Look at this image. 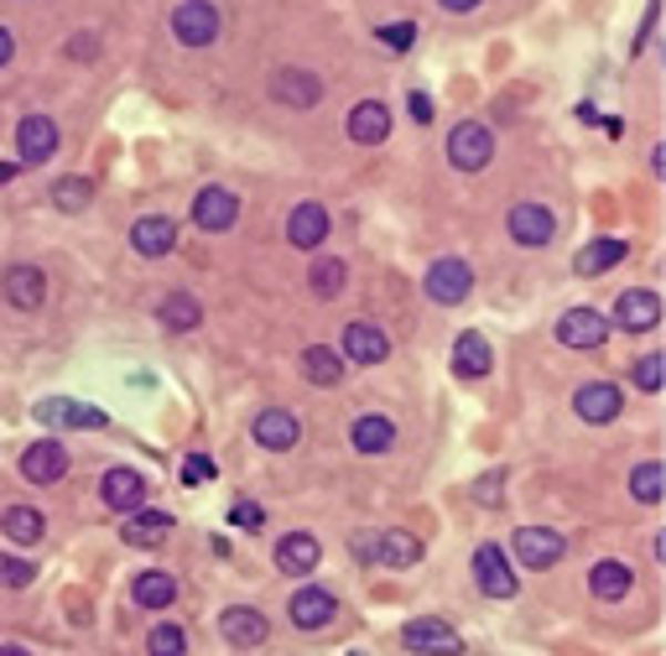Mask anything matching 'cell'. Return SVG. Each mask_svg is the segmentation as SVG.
<instances>
[{
  "label": "cell",
  "instance_id": "2",
  "mask_svg": "<svg viewBox=\"0 0 666 656\" xmlns=\"http://www.w3.org/2000/svg\"><path fill=\"white\" fill-rule=\"evenodd\" d=\"M401 646H407L411 656H463V636L448 621H438V615H417V621H407Z\"/></svg>",
  "mask_w": 666,
  "mask_h": 656
},
{
  "label": "cell",
  "instance_id": "24",
  "mask_svg": "<svg viewBox=\"0 0 666 656\" xmlns=\"http://www.w3.org/2000/svg\"><path fill=\"white\" fill-rule=\"evenodd\" d=\"M100 501L110 505V511H136V505L146 501V480H141L136 469H110L100 480Z\"/></svg>",
  "mask_w": 666,
  "mask_h": 656
},
{
  "label": "cell",
  "instance_id": "21",
  "mask_svg": "<svg viewBox=\"0 0 666 656\" xmlns=\"http://www.w3.org/2000/svg\"><path fill=\"white\" fill-rule=\"evenodd\" d=\"M490 365H495V355H490V339L484 334H459V345H453V376L459 380H484L490 376Z\"/></svg>",
  "mask_w": 666,
  "mask_h": 656
},
{
  "label": "cell",
  "instance_id": "19",
  "mask_svg": "<svg viewBox=\"0 0 666 656\" xmlns=\"http://www.w3.org/2000/svg\"><path fill=\"white\" fill-rule=\"evenodd\" d=\"M339 355L344 360H355V365H380L386 355H391V339H386L376 324H349L344 328Z\"/></svg>",
  "mask_w": 666,
  "mask_h": 656
},
{
  "label": "cell",
  "instance_id": "51",
  "mask_svg": "<svg viewBox=\"0 0 666 656\" xmlns=\"http://www.w3.org/2000/svg\"><path fill=\"white\" fill-rule=\"evenodd\" d=\"M0 656H32L27 646H0Z\"/></svg>",
  "mask_w": 666,
  "mask_h": 656
},
{
  "label": "cell",
  "instance_id": "17",
  "mask_svg": "<svg viewBox=\"0 0 666 656\" xmlns=\"http://www.w3.org/2000/svg\"><path fill=\"white\" fill-rule=\"evenodd\" d=\"M505 225H511L515 245H547L552 235H557V219H552V208H542V204H515Z\"/></svg>",
  "mask_w": 666,
  "mask_h": 656
},
{
  "label": "cell",
  "instance_id": "33",
  "mask_svg": "<svg viewBox=\"0 0 666 656\" xmlns=\"http://www.w3.org/2000/svg\"><path fill=\"white\" fill-rule=\"evenodd\" d=\"M0 532L11 536L17 547H37V542H42V532H48V521H42V511H37V505H11V511L0 516Z\"/></svg>",
  "mask_w": 666,
  "mask_h": 656
},
{
  "label": "cell",
  "instance_id": "12",
  "mask_svg": "<svg viewBox=\"0 0 666 656\" xmlns=\"http://www.w3.org/2000/svg\"><path fill=\"white\" fill-rule=\"evenodd\" d=\"M256 443L260 449H271V453H287V449H297L303 443V422L287 412V407H266V412L256 417Z\"/></svg>",
  "mask_w": 666,
  "mask_h": 656
},
{
  "label": "cell",
  "instance_id": "27",
  "mask_svg": "<svg viewBox=\"0 0 666 656\" xmlns=\"http://www.w3.org/2000/svg\"><path fill=\"white\" fill-rule=\"evenodd\" d=\"M42 297H48V277L37 271V266H11L6 271V303L21 312H32L42 308Z\"/></svg>",
  "mask_w": 666,
  "mask_h": 656
},
{
  "label": "cell",
  "instance_id": "1",
  "mask_svg": "<svg viewBox=\"0 0 666 656\" xmlns=\"http://www.w3.org/2000/svg\"><path fill=\"white\" fill-rule=\"evenodd\" d=\"M563 553H567V542L552 532V526H521V532L511 536V557L521 563V568H531V573L557 568Z\"/></svg>",
  "mask_w": 666,
  "mask_h": 656
},
{
  "label": "cell",
  "instance_id": "39",
  "mask_svg": "<svg viewBox=\"0 0 666 656\" xmlns=\"http://www.w3.org/2000/svg\"><path fill=\"white\" fill-rule=\"evenodd\" d=\"M662 464H656V459H646V464H635V474H631V495L641 505H656L662 501Z\"/></svg>",
  "mask_w": 666,
  "mask_h": 656
},
{
  "label": "cell",
  "instance_id": "22",
  "mask_svg": "<svg viewBox=\"0 0 666 656\" xmlns=\"http://www.w3.org/2000/svg\"><path fill=\"white\" fill-rule=\"evenodd\" d=\"M287 240L297 250H318L328 240V208L324 204H297L287 219Z\"/></svg>",
  "mask_w": 666,
  "mask_h": 656
},
{
  "label": "cell",
  "instance_id": "13",
  "mask_svg": "<svg viewBox=\"0 0 666 656\" xmlns=\"http://www.w3.org/2000/svg\"><path fill=\"white\" fill-rule=\"evenodd\" d=\"M324 563V547H318V536L312 532H287L276 542V568L287 573V578H303Z\"/></svg>",
  "mask_w": 666,
  "mask_h": 656
},
{
  "label": "cell",
  "instance_id": "10",
  "mask_svg": "<svg viewBox=\"0 0 666 656\" xmlns=\"http://www.w3.org/2000/svg\"><path fill=\"white\" fill-rule=\"evenodd\" d=\"M334 588H324V584H308V588H297L291 594V605H287V615H291V625L297 631H324V625H334Z\"/></svg>",
  "mask_w": 666,
  "mask_h": 656
},
{
  "label": "cell",
  "instance_id": "43",
  "mask_svg": "<svg viewBox=\"0 0 666 656\" xmlns=\"http://www.w3.org/2000/svg\"><path fill=\"white\" fill-rule=\"evenodd\" d=\"M214 474H219V469H214L208 453H188V459H183V484H208Z\"/></svg>",
  "mask_w": 666,
  "mask_h": 656
},
{
  "label": "cell",
  "instance_id": "14",
  "mask_svg": "<svg viewBox=\"0 0 666 656\" xmlns=\"http://www.w3.org/2000/svg\"><path fill=\"white\" fill-rule=\"evenodd\" d=\"M615 324L625 328V334H650V328L662 324V297L646 293V287H635V293H619Z\"/></svg>",
  "mask_w": 666,
  "mask_h": 656
},
{
  "label": "cell",
  "instance_id": "8",
  "mask_svg": "<svg viewBox=\"0 0 666 656\" xmlns=\"http://www.w3.org/2000/svg\"><path fill=\"white\" fill-rule=\"evenodd\" d=\"M37 422H42V428H104L110 417H104L100 407H84V401H73V397H42L37 401Z\"/></svg>",
  "mask_w": 666,
  "mask_h": 656
},
{
  "label": "cell",
  "instance_id": "7",
  "mask_svg": "<svg viewBox=\"0 0 666 656\" xmlns=\"http://www.w3.org/2000/svg\"><path fill=\"white\" fill-rule=\"evenodd\" d=\"M172 32H177V42H183V48H208V42L219 37V11H214L208 0H188V6H177Z\"/></svg>",
  "mask_w": 666,
  "mask_h": 656
},
{
  "label": "cell",
  "instance_id": "4",
  "mask_svg": "<svg viewBox=\"0 0 666 656\" xmlns=\"http://www.w3.org/2000/svg\"><path fill=\"white\" fill-rule=\"evenodd\" d=\"M474 584L490 594V599H515V568L511 557L500 553V542H479L474 547Z\"/></svg>",
  "mask_w": 666,
  "mask_h": 656
},
{
  "label": "cell",
  "instance_id": "20",
  "mask_svg": "<svg viewBox=\"0 0 666 656\" xmlns=\"http://www.w3.org/2000/svg\"><path fill=\"white\" fill-rule=\"evenodd\" d=\"M219 631H224V640H229V646H260V640L271 636L266 615H260V609H250V605H229V609H224Z\"/></svg>",
  "mask_w": 666,
  "mask_h": 656
},
{
  "label": "cell",
  "instance_id": "52",
  "mask_svg": "<svg viewBox=\"0 0 666 656\" xmlns=\"http://www.w3.org/2000/svg\"><path fill=\"white\" fill-rule=\"evenodd\" d=\"M349 656H370V652H349Z\"/></svg>",
  "mask_w": 666,
  "mask_h": 656
},
{
  "label": "cell",
  "instance_id": "31",
  "mask_svg": "<svg viewBox=\"0 0 666 656\" xmlns=\"http://www.w3.org/2000/svg\"><path fill=\"white\" fill-rule=\"evenodd\" d=\"M376 563H386V568H417V563H422V542L411 532H380Z\"/></svg>",
  "mask_w": 666,
  "mask_h": 656
},
{
  "label": "cell",
  "instance_id": "9",
  "mask_svg": "<svg viewBox=\"0 0 666 656\" xmlns=\"http://www.w3.org/2000/svg\"><path fill=\"white\" fill-rule=\"evenodd\" d=\"M619 407H625V397H619V386H609V380H588V386L573 391V412H578L583 422H594V428L615 422Z\"/></svg>",
  "mask_w": 666,
  "mask_h": 656
},
{
  "label": "cell",
  "instance_id": "3",
  "mask_svg": "<svg viewBox=\"0 0 666 656\" xmlns=\"http://www.w3.org/2000/svg\"><path fill=\"white\" fill-rule=\"evenodd\" d=\"M490 156H495V136H490V125L463 121V125L448 131V162H453L459 173H484V167H490Z\"/></svg>",
  "mask_w": 666,
  "mask_h": 656
},
{
  "label": "cell",
  "instance_id": "6",
  "mask_svg": "<svg viewBox=\"0 0 666 656\" xmlns=\"http://www.w3.org/2000/svg\"><path fill=\"white\" fill-rule=\"evenodd\" d=\"M557 339H563L567 349H598L609 339V318L598 308H567L563 318H557Z\"/></svg>",
  "mask_w": 666,
  "mask_h": 656
},
{
  "label": "cell",
  "instance_id": "42",
  "mask_svg": "<svg viewBox=\"0 0 666 656\" xmlns=\"http://www.w3.org/2000/svg\"><path fill=\"white\" fill-rule=\"evenodd\" d=\"M380 42H386V48L391 52H407L411 42H417V21H391V27H380Z\"/></svg>",
  "mask_w": 666,
  "mask_h": 656
},
{
  "label": "cell",
  "instance_id": "32",
  "mask_svg": "<svg viewBox=\"0 0 666 656\" xmlns=\"http://www.w3.org/2000/svg\"><path fill=\"white\" fill-rule=\"evenodd\" d=\"M349 438H355L359 453H386L396 443V422L391 417H380V412H365V417H355Z\"/></svg>",
  "mask_w": 666,
  "mask_h": 656
},
{
  "label": "cell",
  "instance_id": "23",
  "mask_svg": "<svg viewBox=\"0 0 666 656\" xmlns=\"http://www.w3.org/2000/svg\"><path fill=\"white\" fill-rule=\"evenodd\" d=\"M349 136H355L359 146H380V141L391 136V110L380 100H359L355 110H349Z\"/></svg>",
  "mask_w": 666,
  "mask_h": 656
},
{
  "label": "cell",
  "instance_id": "28",
  "mask_svg": "<svg viewBox=\"0 0 666 656\" xmlns=\"http://www.w3.org/2000/svg\"><path fill=\"white\" fill-rule=\"evenodd\" d=\"M131 245H136V256H167L172 245H177V225H172L167 214H146V219H136V229H131Z\"/></svg>",
  "mask_w": 666,
  "mask_h": 656
},
{
  "label": "cell",
  "instance_id": "16",
  "mask_svg": "<svg viewBox=\"0 0 666 656\" xmlns=\"http://www.w3.org/2000/svg\"><path fill=\"white\" fill-rule=\"evenodd\" d=\"M17 146H21V167H42L52 152H58V125L48 115H27L17 125Z\"/></svg>",
  "mask_w": 666,
  "mask_h": 656
},
{
  "label": "cell",
  "instance_id": "45",
  "mask_svg": "<svg viewBox=\"0 0 666 656\" xmlns=\"http://www.w3.org/2000/svg\"><path fill=\"white\" fill-rule=\"evenodd\" d=\"M500 495H505V474H484V480L474 484V501L479 505H495Z\"/></svg>",
  "mask_w": 666,
  "mask_h": 656
},
{
  "label": "cell",
  "instance_id": "5",
  "mask_svg": "<svg viewBox=\"0 0 666 656\" xmlns=\"http://www.w3.org/2000/svg\"><path fill=\"white\" fill-rule=\"evenodd\" d=\"M469 293H474V271H469V260L443 256V260H432L428 266V297L432 303L453 308V303H463Z\"/></svg>",
  "mask_w": 666,
  "mask_h": 656
},
{
  "label": "cell",
  "instance_id": "38",
  "mask_svg": "<svg viewBox=\"0 0 666 656\" xmlns=\"http://www.w3.org/2000/svg\"><path fill=\"white\" fill-rule=\"evenodd\" d=\"M146 652L152 656H188V631L172 625V621L152 625V631H146Z\"/></svg>",
  "mask_w": 666,
  "mask_h": 656
},
{
  "label": "cell",
  "instance_id": "50",
  "mask_svg": "<svg viewBox=\"0 0 666 656\" xmlns=\"http://www.w3.org/2000/svg\"><path fill=\"white\" fill-rule=\"evenodd\" d=\"M443 6H448V11H474L479 0H443Z\"/></svg>",
  "mask_w": 666,
  "mask_h": 656
},
{
  "label": "cell",
  "instance_id": "11",
  "mask_svg": "<svg viewBox=\"0 0 666 656\" xmlns=\"http://www.w3.org/2000/svg\"><path fill=\"white\" fill-rule=\"evenodd\" d=\"M21 474L32 484H58L69 474V449L58 438H42V443H32V449L21 453Z\"/></svg>",
  "mask_w": 666,
  "mask_h": 656
},
{
  "label": "cell",
  "instance_id": "44",
  "mask_svg": "<svg viewBox=\"0 0 666 656\" xmlns=\"http://www.w3.org/2000/svg\"><path fill=\"white\" fill-rule=\"evenodd\" d=\"M229 521H235L239 532H260V521H266V511H260L256 501H235V511H229Z\"/></svg>",
  "mask_w": 666,
  "mask_h": 656
},
{
  "label": "cell",
  "instance_id": "37",
  "mask_svg": "<svg viewBox=\"0 0 666 656\" xmlns=\"http://www.w3.org/2000/svg\"><path fill=\"white\" fill-rule=\"evenodd\" d=\"M89 204H94V183H89V177H58V183H52V208L84 214Z\"/></svg>",
  "mask_w": 666,
  "mask_h": 656
},
{
  "label": "cell",
  "instance_id": "40",
  "mask_svg": "<svg viewBox=\"0 0 666 656\" xmlns=\"http://www.w3.org/2000/svg\"><path fill=\"white\" fill-rule=\"evenodd\" d=\"M37 578V563H27V557H11L0 553V588H27Z\"/></svg>",
  "mask_w": 666,
  "mask_h": 656
},
{
  "label": "cell",
  "instance_id": "35",
  "mask_svg": "<svg viewBox=\"0 0 666 656\" xmlns=\"http://www.w3.org/2000/svg\"><path fill=\"white\" fill-rule=\"evenodd\" d=\"M156 318L167 328H177V334H188V328H198L204 324V303L193 293H167L162 297V308H156Z\"/></svg>",
  "mask_w": 666,
  "mask_h": 656
},
{
  "label": "cell",
  "instance_id": "49",
  "mask_svg": "<svg viewBox=\"0 0 666 656\" xmlns=\"http://www.w3.org/2000/svg\"><path fill=\"white\" fill-rule=\"evenodd\" d=\"M17 173H21L17 162H0V183H11V177H17Z\"/></svg>",
  "mask_w": 666,
  "mask_h": 656
},
{
  "label": "cell",
  "instance_id": "47",
  "mask_svg": "<svg viewBox=\"0 0 666 656\" xmlns=\"http://www.w3.org/2000/svg\"><path fill=\"white\" fill-rule=\"evenodd\" d=\"M69 52H73V58H89V52H94V37H73Z\"/></svg>",
  "mask_w": 666,
  "mask_h": 656
},
{
  "label": "cell",
  "instance_id": "29",
  "mask_svg": "<svg viewBox=\"0 0 666 656\" xmlns=\"http://www.w3.org/2000/svg\"><path fill=\"white\" fill-rule=\"evenodd\" d=\"M588 588H594V599H625V594L635 588L631 563H619V557H604V563H594V573H588Z\"/></svg>",
  "mask_w": 666,
  "mask_h": 656
},
{
  "label": "cell",
  "instance_id": "30",
  "mask_svg": "<svg viewBox=\"0 0 666 656\" xmlns=\"http://www.w3.org/2000/svg\"><path fill=\"white\" fill-rule=\"evenodd\" d=\"M131 599H136L141 609H167L172 599H177V578L162 568H146L136 573V584H131Z\"/></svg>",
  "mask_w": 666,
  "mask_h": 656
},
{
  "label": "cell",
  "instance_id": "15",
  "mask_svg": "<svg viewBox=\"0 0 666 656\" xmlns=\"http://www.w3.org/2000/svg\"><path fill=\"white\" fill-rule=\"evenodd\" d=\"M235 219H239V198L229 188H204L198 198H193V225L208 229V235L229 229Z\"/></svg>",
  "mask_w": 666,
  "mask_h": 656
},
{
  "label": "cell",
  "instance_id": "26",
  "mask_svg": "<svg viewBox=\"0 0 666 656\" xmlns=\"http://www.w3.org/2000/svg\"><path fill=\"white\" fill-rule=\"evenodd\" d=\"M625 256H631V245L604 235V240H588L578 256H573V271H578V277H604V271H615Z\"/></svg>",
  "mask_w": 666,
  "mask_h": 656
},
{
  "label": "cell",
  "instance_id": "34",
  "mask_svg": "<svg viewBox=\"0 0 666 656\" xmlns=\"http://www.w3.org/2000/svg\"><path fill=\"white\" fill-rule=\"evenodd\" d=\"M303 376L312 380V386H339L344 380V355L328 345H308L303 349Z\"/></svg>",
  "mask_w": 666,
  "mask_h": 656
},
{
  "label": "cell",
  "instance_id": "18",
  "mask_svg": "<svg viewBox=\"0 0 666 656\" xmlns=\"http://www.w3.org/2000/svg\"><path fill=\"white\" fill-rule=\"evenodd\" d=\"M167 532H172V516L167 511H152V505L125 511V526H120L125 547H156V542H167Z\"/></svg>",
  "mask_w": 666,
  "mask_h": 656
},
{
  "label": "cell",
  "instance_id": "46",
  "mask_svg": "<svg viewBox=\"0 0 666 656\" xmlns=\"http://www.w3.org/2000/svg\"><path fill=\"white\" fill-rule=\"evenodd\" d=\"M407 110H411V121H417V125H428V121H432V100H428V94H422V89H411Z\"/></svg>",
  "mask_w": 666,
  "mask_h": 656
},
{
  "label": "cell",
  "instance_id": "41",
  "mask_svg": "<svg viewBox=\"0 0 666 656\" xmlns=\"http://www.w3.org/2000/svg\"><path fill=\"white\" fill-rule=\"evenodd\" d=\"M662 376H666V360L662 355H641L631 370V380L641 386V391H662Z\"/></svg>",
  "mask_w": 666,
  "mask_h": 656
},
{
  "label": "cell",
  "instance_id": "36",
  "mask_svg": "<svg viewBox=\"0 0 666 656\" xmlns=\"http://www.w3.org/2000/svg\"><path fill=\"white\" fill-rule=\"evenodd\" d=\"M344 281H349V266H344L339 256H318V260H312V271H308L312 297H339Z\"/></svg>",
  "mask_w": 666,
  "mask_h": 656
},
{
  "label": "cell",
  "instance_id": "48",
  "mask_svg": "<svg viewBox=\"0 0 666 656\" xmlns=\"http://www.w3.org/2000/svg\"><path fill=\"white\" fill-rule=\"evenodd\" d=\"M0 63H11V32L0 27Z\"/></svg>",
  "mask_w": 666,
  "mask_h": 656
},
{
  "label": "cell",
  "instance_id": "25",
  "mask_svg": "<svg viewBox=\"0 0 666 656\" xmlns=\"http://www.w3.org/2000/svg\"><path fill=\"white\" fill-rule=\"evenodd\" d=\"M271 94L281 104H291V110H312V104L324 100V84H318L312 73H303V69H281L271 79Z\"/></svg>",
  "mask_w": 666,
  "mask_h": 656
}]
</instances>
